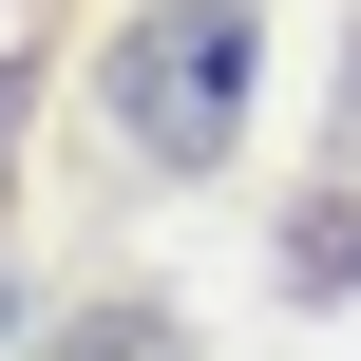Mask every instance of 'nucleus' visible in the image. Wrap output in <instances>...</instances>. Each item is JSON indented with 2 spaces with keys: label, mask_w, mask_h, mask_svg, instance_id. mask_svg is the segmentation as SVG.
I'll list each match as a JSON object with an SVG mask.
<instances>
[{
  "label": "nucleus",
  "mask_w": 361,
  "mask_h": 361,
  "mask_svg": "<svg viewBox=\"0 0 361 361\" xmlns=\"http://www.w3.org/2000/svg\"><path fill=\"white\" fill-rule=\"evenodd\" d=\"M114 133L171 152V171H209V152L247 133V0H152V19L114 38Z\"/></svg>",
  "instance_id": "nucleus-1"
},
{
  "label": "nucleus",
  "mask_w": 361,
  "mask_h": 361,
  "mask_svg": "<svg viewBox=\"0 0 361 361\" xmlns=\"http://www.w3.org/2000/svg\"><path fill=\"white\" fill-rule=\"evenodd\" d=\"M57 361H171V324H133V305H95V324H76Z\"/></svg>",
  "instance_id": "nucleus-2"
},
{
  "label": "nucleus",
  "mask_w": 361,
  "mask_h": 361,
  "mask_svg": "<svg viewBox=\"0 0 361 361\" xmlns=\"http://www.w3.org/2000/svg\"><path fill=\"white\" fill-rule=\"evenodd\" d=\"M343 152H361V95H343Z\"/></svg>",
  "instance_id": "nucleus-3"
}]
</instances>
